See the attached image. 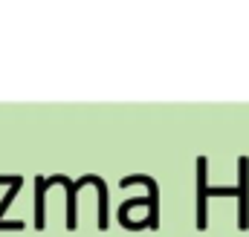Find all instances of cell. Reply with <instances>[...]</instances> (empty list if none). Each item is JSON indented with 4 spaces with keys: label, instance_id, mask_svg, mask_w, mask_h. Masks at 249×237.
I'll return each instance as SVG.
<instances>
[{
    "label": "cell",
    "instance_id": "2",
    "mask_svg": "<svg viewBox=\"0 0 249 237\" xmlns=\"http://www.w3.org/2000/svg\"><path fill=\"white\" fill-rule=\"evenodd\" d=\"M133 182H139V185H145L148 188V197H151V203H148V220H142L139 223V229H157L160 226V185H157V179L148 177V174H130V177H122V188L127 185H133Z\"/></svg>",
    "mask_w": 249,
    "mask_h": 237
},
{
    "label": "cell",
    "instance_id": "3",
    "mask_svg": "<svg viewBox=\"0 0 249 237\" xmlns=\"http://www.w3.org/2000/svg\"><path fill=\"white\" fill-rule=\"evenodd\" d=\"M206 156L197 159V229H206V197H209V185H206Z\"/></svg>",
    "mask_w": 249,
    "mask_h": 237
},
{
    "label": "cell",
    "instance_id": "4",
    "mask_svg": "<svg viewBox=\"0 0 249 237\" xmlns=\"http://www.w3.org/2000/svg\"><path fill=\"white\" fill-rule=\"evenodd\" d=\"M55 182H58V185H67V226L75 229V191H78V185L70 177H64V174L47 177V185H55Z\"/></svg>",
    "mask_w": 249,
    "mask_h": 237
},
{
    "label": "cell",
    "instance_id": "6",
    "mask_svg": "<svg viewBox=\"0 0 249 237\" xmlns=\"http://www.w3.org/2000/svg\"><path fill=\"white\" fill-rule=\"evenodd\" d=\"M93 185L99 188V229H107V182L93 174Z\"/></svg>",
    "mask_w": 249,
    "mask_h": 237
},
{
    "label": "cell",
    "instance_id": "1",
    "mask_svg": "<svg viewBox=\"0 0 249 237\" xmlns=\"http://www.w3.org/2000/svg\"><path fill=\"white\" fill-rule=\"evenodd\" d=\"M212 197H238V229L249 226V159L238 156V185L235 188H209Z\"/></svg>",
    "mask_w": 249,
    "mask_h": 237
},
{
    "label": "cell",
    "instance_id": "5",
    "mask_svg": "<svg viewBox=\"0 0 249 237\" xmlns=\"http://www.w3.org/2000/svg\"><path fill=\"white\" fill-rule=\"evenodd\" d=\"M47 177L35 179V229H44V194H47Z\"/></svg>",
    "mask_w": 249,
    "mask_h": 237
},
{
    "label": "cell",
    "instance_id": "7",
    "mask_svg": "<svg viewBox=\"0 0 249 237\" xmlns=\"http://www.w3.org/2000/svg\"><path fill=\"white\" fill-rule=\"evenodd\" d=\"M20 182H23V177H18V182L15 185H9V194L0 200V229H3V214L9 211V205H12V200H15V194L20 191Z\"/></svg>",
    "mask_w": 249,
    "mask_h": 237
}]
</instances>
